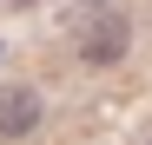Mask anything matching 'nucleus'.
<instances>
[{
    "label": "nucleus",
    "mask_w": 152,
    "mask_h": 145,
    "mask_svg": "<svg viewBox=\"0 0 152 145\" xmlns=\"http://www.w3.org/2000/svg\"><path fill=\"white\" fill-rule=\"evenodd\" d=\"M126 46H132V27H126V13H99L80 27V59L86 66H119Z\"/></svg>",
    "instance_id": "nucleus-2"
},
{
    "label": "nucleus",
    "mask_w": 152,
    "mask_h": 145,
    "mask_svg": "<svg viewBox=\"0 0 152 145\" xmlns=\"http://www.w3.org/2000/svg\"><path fill=\"white\" fill-rule=\"evenodd\" d=\"M145 145H152V138H145Z\"/></svg>",
    "instance_id": "nucleus-4"
},
{
    "label": "nucleus",
    "mask_w": 152,
    "mask_h": 145,
    "mask_svg": "<svg viewBox=\"0 0 152 145\" xmlns=\"http://www.w3.org/2000/svg\"><path fill=\"white\" fill-rule=\"evenodd\" d=\"M46 125V92L27 79H0V145H27Z\"/></svg>",
    "instance_id": "nucleus-1"
},
{
    "label": "nucleus",
    "mask_w": 152,
    "mask_h": 145,
    "mask_svg": "<svg viewBox=\"0 0 152 145\" xmlns=\"http://www.w3.org/2000/svg\"><path fill=\"white\" fill-rule=\"evenodd\" d=\"M13 7H33V0H13Z\"/></svg>",
    "instance_id": "nucleus-3"
}]
</instances>
